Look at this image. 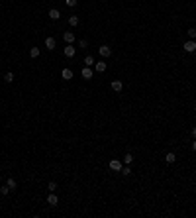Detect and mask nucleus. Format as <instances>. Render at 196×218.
I'll return each mask as SVG.
<instances>
[{
  "label": "nucleus",
  "instance_id": "nucleus-24",
  "mask_svg": "<svg viewBox=\"0 0 196 218\" xmlns=\"http://www.w3.org/2000/svg\"><path fill=\"white\" fill-rule=\"evenodd\" d=\"M65 2H67V6H77V0H65Z\"/></svg>",
  "mask_w": 196,
  "mask_h": 218
},
{
  "label": "nucleus",
  "instance_id": "nucleus-1",
  "mask_svg": "<svg viewBox=\"0 0 196 218\" xmlns=\"http://www.w3.org/2000/svg\"><path fill=\"white\" fill-rule=\"evenodd\" d=\"M108 167H110L112 171L120 173V171H122V167H124V163H122V161H118V159H112L110 163H108Z\"/></svg>",
  "mask_w": 196,
  "mask_h": 218
},
{
  "label": "nucleus",
  "instance_id": "nucleus-28",
  "mask_svg": "<svg viewBox=\"0 0 196 218\" xmlns=\"http://www.w3.org/2000/svg\"><path fill=\"white\" fill-rule=\"evenodd\" d=\"M0 181H2V175H0Z\"/></svg>",
  "mask_w": 196,
  "mask_h": 218
},
{
  "label": "nucleus",
  "instance_id": "nucleus-27",
  "mask_svg": "<svg viewBox=\"0 0 196 218\" xmlns=\"http://www.w3.org/2000/svg\"><path fill=\"white\" fill-rule=\"evenodd\" d=\"M192 149H194V151H196V139H194V142H192Z\"/></svg>",
  "mask_w": 196,
  "mask_h": 218
},
{
  "label": "nucleus",
  "instance_id": "nucleus-18",
  "mask_svg": "<svg viewBox=\"0 0 196 218\" xmlns=\"http://www.w3.org/2000/svg\"><path fill=\"white\" fill-rule=\"evenodd\" d=\"M8 187H10V191H12V189H16V187H18V183H16V179H8V183H6Z\"/></svg>",
  "mask_w": 196,
  "mask_h": 218
},
{
  "label": "nucleus",
  "instance_id": "nucleus-26",
  "mask_svg": "<svg viewBox=\"0 0 196 218\" xmlns=\"http://www.w3.org/2000/svg\"><path fill=\"white\" fill-rule=\"evenodd\" d=\"M192 138L196 139V126H194V128H192Z\"/></svg>",
  "mask_w": 196,
  "mask_h": 218
},
{
  "label": "nucleus",
  "instance_id": "nucleus-19",
  "mask_svg": "<svg viewBox=\"0 0 196 218\" xmlns=\"http://www.w3.org/2000/svg\"><path fill=\"white\" fill-rule=\"evenodd\" d=\"M4 81H6V83H12V81H14V73H10V71H8L6 75H4Z\"/></svg>",
  "mask_w": 196,
  "mask_h": 218
},
{
  "label": "nucleus",
  "instance_id": "nucleus-13",
  "mask_svg": "<svg viewBox=\"0 0 196 218\" xmlns=\"http://www.w3.org/2000/svg\"><path fill=\"white\" fill-rule=\"evenodd\" d=\"M94 69H96V73H104L106 71V63H102V61H100V63H94Z\"/></svg>",
  "mask_w": 196,
  "mask_h": 218
},
{
  "label": "nucleus",
  "instance_id": "nucleus-11",
  "mask_svg": "<svg viewBox=\"0 0 196 218\" xmlns=\"http://www.w3.org/2000/svg\"><path fill=\"white\" fill-rule=\"evenodd\" d=\"M45 47L49 49V51H53V49H55V40H53V38H47V40H45Z\"/></svg>",
  "mask_w": 196,
  "mask_h": 218
},
{
  "label": "nucleus",
  "instance_id": "nucleus-9",
  "mask_svg": "<svg viewBox=\"0 0 196 218\" xmlns=\"http://www.w3.org/2000/svg\"><path fill=\"white\" fill-rule=\"evenodd\" d=\"M82 79H86V81L92 79V69L90 67H85V69H82Z\"/></svg>",
  "mask_w": 196,
  "mask_h": 218
},
{
  "label": "nucleus",
  "instance_id": "nucleus-8",
  "mask_svg": "<svg viewBox=\"0 0 196 218\" xmlns=\"http://www.w3.org/2000/svg\"><path fill=\"white\" fill-rule=\"evenodd\" d=\"M57 202H59V198L53 195V193H49V197H47V205H51V206H57Z\"/></svg>",
  "mask_w": 196,
  "mask_h": 218
},
{
  "label": "nucleus",
  "instance_id": "nucleus-10",
  "mask_svg": "<svg viewBox=\"0 0 196 218\" xmlns=\"http://www.w3.org/2000/svg\"><path fill=\"white\" fill-rule=\"evenodd\" d=\"M61 77L67 79V81H71L73 79V71H71V69H63V71H61Z\"/></svg>",
  "mask_w": 196,
  "mask_h": 218
},
{
  "label": "nucleus",
  "instance_id": "nucleus-4",
  "mask_svg": "<svg viewBox=\"0 0 196 218\" xmlns=\"http://www.w3.org/2000/svg\"><path fill=\"white\" fill-rule=\"evenodd\" d=\"M63 53H65V57H75V53H77V49L71 45V43H67V47L63 49Z\"/></svg>",
  "mask_w": 196,
  "mask_h": 218
},
{
  "label": "nucleus",
  "instance_id": "nucleus-25",
  "mask_svg": "<svg viewBox=\"0 0 196 218\" xmlns=\"http://www.w3.org/2000/svg\"><path fill=\"white\" fill-rule=\"evenodd\" d=\"M78 45H80V47H88V41H86V40H80V41H78Z\"/></svg>",
  "mask_w": 196,
  "mask_h": 218
},
{
  "label": "nucleus",
  "instance_id": "nucleus-3",
  "mask_svg": "<svg viewBox=\"0 0 196 218\" xmlns=\"http://www.w3.org/2000/svg\"><path fill=\"white\" fill-rule=\"evenodd\" d=\"M183 47H184V51H186V53H194L196 51V41L194 40H188Z\"/></svg>",
  "mask_w": 196,
  "mask_h": 218
},
{
  "label": "nucleus",
  "instance_id": "nucleus-22",
  "mask_svg": "<svg viewBox=\"0 0 196 218\" xmlns=\"http://www.w3.org/2000/svg\"><path fill=\"white\" fill-rule=\"evenodd\" d=\"M186 33H188V40H194V38H196V30H194V28H190Z\"/></svg>",
  "mask_w": 196,
  "mask_h": 218
},
{
  "label": "nucleus",
  "instance_id": "nucleus-15",
  "mask_svg": "<svg viewBox=\"0 0 196 218\" xmlns=\"http://www.w3.org/2000/svg\"><path fill=\"white\" fill-rule=\"evenodd\" d=\"M30 57L37 59V57H39V47H32V49H30Z\"/></svg>",
  "mask_w": 196,
  "mask_h": 218
},
{
  "label": "nucleus",
  "instance_id": "nucleus-7",
  "mask_svg": "<svg viewBox=\"0 0 196 218\" xmlns=\"http://www.w3.org/2000/svg\"><path fill=\"white\" fill-rule=\"evenodd\" d=\"M49 18H51V20H59V18H61V12H59L57 8H51V10H49Z\"/></svg>",
  "mask_w": 196,
  "mask_h": 218
},
{
  "label": "nucleus",
  "instance_id": "nucleus-20",
  "mask_svg": "<svg viewBox=\"0 0 196 218\" xmlns=\"http://www.w3.org/2000/svg\"><path fill=\"white\" fill-rule=\"evenodd\" d=\"M47 189H49V193H53L55 189H57V183H55V181H49V185H47Z\"/></svg>",
  "mask_w": 196,
  "mask_h": 218
},
{
  "label": "nucleus",
  "instance_id": "nucleus-21",
  "mask_svg": "<svg viewBox=\"0 0 196 218\" xmlns=\"http://www.w3.org/2000/svg\"><path fill=\"white\" fill-rule=\"evenodd\" d=\"M120 173H122V175H125V177H128V175H131V169H130V165H128V167H122V171H120Z\"/></svg>",
  "mask_w": 196,
  "mask_h": 218
},
{
  "label": "nucleus",
  "instance_id": "nucleus-2",
  "mask_svg": "<svg viewBox=\"0 0 196 218\" xmlns=\"http://www.w3.org/2000/svg\"><path fill=\"white\" fill-rule=\"evenodd\" d=\"M110 86H112V91H114V93H122V88H124V83H122V81H118V79H114L110 83Z\"/></svg>",
  "mask_w": 196,
  "mask_h": 218
},
{
  "label": "nucleus",
  "instance_id": "nucleus-5",
  "mask_svg": "<svg viewBox=\"0 0 196 218\" xmlns=\"http://www.w3.org/2000/svg\"><path fill=\"white\" fill-rule=\"evenodd\" d=\"M98 53H100L102 57H110V55H112V49H110V45H100Z\"/></svg>",
  "mask_w": 196,
  "mask_h": 218
},
{
  "label": "nucleus",
  "instance_id": "nucleus-16",
  "mask_svg": "<svg viewBox=\"0 0 196 218\" xmlns=\"http://www.w3.org/2000/svg\"><path fill=\"white\" fill-rule=\"evenodd\" d=\"M124 163L125 165H131V163H133V155H131V153H125L124 155Z\"/></svg>",
  "mask_w": 196,
  "mask_h": 218
},
{
  "label": "nucleus",
  "instance_id": "nucleus-14",
  "mask_svg": "<svg viewBox=\"0 0 196 218\" xmlns=\"http://www.w3.org/2000/svg\"><path fill=\"white\" fill-rule=\"evenodd\" d=\"M94 65V57H92V55H86L85 57V67H92Z\"/></svg>",
  "mask_w": 196,
  "mask_h": 218
},
{
  "label": "nucleus",
  "instance_id": "nucleus-6",
  "mask_svg": "<svg viewBox=\"0 0 196 218\" xmlns=\"http://www.w3.org/2000/svg\"><path fill=\"white\" fill-rule=\"evenodd\" d=\"M63 40H65V43H73V41H75V33H73V32H65V33H63Z\"/></svg>",
  "mask_w": 196,
  "mask_h": 218
},
{
  "label": "nucleus",
  "instance_id": "nucleus-23",
  "mask_svg": "<svg viewBox=\"0 0 196 218\" xmlns=\"http://www.w3.org/2000/svg\"><path fill=\"white\" fill-rule=\"evenodd\" d=\"M8 193H10V187H2V189H0V195H8Z\"/></svg>",
  "mask_w": 196,
  "mask_h": 218
},
{
  "label": "nucleus",
  "instance_id": "nucleus-12",
  "mask_svg": "<svg viewBox=\"0 0 196 218\" xmlns=\"http://www.w3.org/2000/svg\"><path fill=\"white\" fill-rule=\"evenodd\" d=\"M165 161H167V163H175V161H176V155H175L173 151H169L167 155H165Z\"/></svg>",
  "mask_w": 196,
  "mask_h": 218
},
{
  "label": "nucleus",
  "instance_id": "nucleus-17",
  "mask_svg": "<svg viewBox=\"0 0 196 218\" xmlns=\"http://www.w3.org/2000/svg\"><path fill=\"white\" fill-rule=\"evenodd\" d=\"M69 24H71L73 28L78 26V16H71V18H69Z\"/></svg>",
  "mask_w": 196,
  "mask_h": 218
}]
</instances>
